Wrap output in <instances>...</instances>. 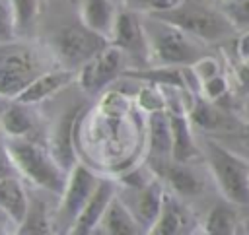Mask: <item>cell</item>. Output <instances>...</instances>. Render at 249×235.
<instances>
[{
	"mask_svg": "<svg viewBox=\"0 0 249 235\" xmlns=\"http://www.w3.org/2000/svg\"><path fill=\"white\" fill-rule=\"evenodd\" d=\"M35 105L10 99L0 111V130L4 136H31L37 128Z\"/></svg>",
	"mask_w": 249,
	"mask_h": 235,
	"instance_id": "obj_20",
	"label": "cell"
},
{
	"mask_svg": "<svg viewBox=\"0 0 249 235\" xmlns=\"http://www.w3.org/2000/svg\"><path fill=\"white\" fill-rule=\"evenodd\" d=\"M235 56L237 60L249 58V27L241 31V35L235 39Z\"/></svg>",
	"mask_w": 249,
	"mask_h": 235,
	"instance_id": "obj_33",
	"label": "cell"
},
{
	"mask_svg": "<svg viewBox=\"0 0 249 235\" xmlns=\"http://www.w3.org/2000/svg\"><path fill=\"white\" fill-rule=\"evenodd\" d=\"M202 231L210 235H233L239 231V219L231 206L216 204L204 218Z\"/></svg>",
	"mask_w": 249,
	"mask_h": 235,
	"instance_id": "obj_24",
	"label": "cell"
},
{
	"mask_svg": "<svg viewBox=\"0 0 249 235\" xmlns=\"http://www.w3.org/2000/svg\"><path fill=\"white\" fill-rule=\"evenodd\" d=\"M95 233H103V235H138V233H146V231L136 221V218L126 208V204L119 198V194H115V198L109 202L105 214L101 216V219L95 227Z\"/></svg>",
	"mask_w": 249,
	"mask_h": 235,
	"instance_id": "obj_19",
	"label": "cell"
},
{
	"mask_svg": "<svg viewBox=\"0 0 249 235\" xmlns=\"http://www.w3.org/2000/svg\"><path fill=\"white\" fill-rule=\"evenodd\" d=\"M216 140H220V142H233V151H239V150H243L245 153H249V120L247 122H239L233 130H230V132H222V134H218V138ZM231 150V148H230Z\"/></svg>",
	"mask_w": 249,
	"mask_h": 235,
	"instance_id": "obj_28",
	"label": "cell"
},
{
	"mask_svg": "<svg viewBox=\"0 0 249 235\" xmlns=\"http://www.w3.org/2000/svg\"><path fill=\"white\" fill-rule=\"evenodd\" d=\"M171 157V126L169 115L160 109L152 111L148 118V165H160Z\"/></svg>",
	"mask_w": 249,
	"mask_h": 235,
	"instance_id": "obj_16",
	"label": "cell"
},
{
	"mask_svg": "<svg viewBox=\"0 0 249 235\" xmlns=\"http://www.w3.org/2000/svg\"><path fill=\"white\" fill-rule=\"evenodd\" d=\"M99 179L101 177L97 173H93L88 165L82 163H76L68 171V181L60 194L58 208L54 212V227H64V231H70L86 202L93 194Z\"/></svg>",
	"mask_w": 249,
	"mask_h": 235,
	"instance_id": "obj_7",
	"label": "cell"
},
{
	"mask_svg": "<svg viewBox=\"0 0 249 235\" xmlns=\"http://www.w3.org/2000/svg\"><path fill=\"white\" fill-rule=\"evenodd\" d=\"M177 2L179 0H121V4L126 10H132L138 14H154V12L175 6Z\"/></svg>",
	"mask_w": 249,
	"mask_h": 235,
	"instance_id": "obj_30",
	"label": "cell"
},
{
	"mask_svg": "<svg viewBox=\"0 0 249 235\" xmlns=\"http://www.w3.org/2000/svg\"><path fill=\"white\" fill-rule=\"evenodd\" d=\"M76 74L74 70H68L64 66L60 68H51L47 72H43L41 76H37L18 97L16 101H21V103H29V105H39L43 101H47L49 97H53L54 93L62 91L64 87H68L74 80H76Z\"/></svg>",
	"mask_w": 249,
	"mask_h": 235,
	"instance_id": "obj_15",
	"label": "cell"
},
{
	"mask_svg": "<svg viewBox=\"0 0 249 235\" xmlns=\"http://www.w3.org/2000/svg\"><path fill=\"white\" fill-rule=\"evenodd\" d=\"M152 173L163 181L171 190L173 194L181 196V198H193V196H198L204 188V183L200 181V177L189 167V163H181V161H175V159H167L160 165H154L150 167Z\"/></svg>",
	"mask_w": 249,
	"mask_h": 235,
	"instance_id": "obj_14",
	"label": "cell"
},
{
	"mask_svg": "<svg viewBox=\"0 0 249 235\" xmlns=\"http://www.w3.org/2000/svg\"><path fill=\"white\" fill-rule=\"evenodd\" d=\"M16 229H18V225L10 219L8 214H4V212L0 210V233H12V231H16Z\"/></svg>",
	"mask_w": 249,
	"mask_h": 235,
	"instance_id": "obj_34",
	"label": "cell"
},
{
	"mask_svg": "<svg viewBox=\"0 0 249 235\" xmlns=\"http://www.w3.org/2000/svg\"><path fill=\"white\" fill-rule=\"evenodd\" d=\"M163 194H165V188H163L161 181L158 177H154L140 186H126V196L123 198L119 194V198L126 204V208L132 212L136 221L148 233L160 216Z\"/></svg>",
	"mask_w": 249,
	"mask_h": 235,
	"instance_id": "obj_10",
	"label": "cell"
},
{
	"mask_svg": "<svg viewBox=\"0 0 249 235\" xmlns=\"http://www.w3.org/2000/svg\"><path fill=\"white\" fill-rule=\"evenodd\" d=\"M109 43L115 45L124 54L126 60L138 66L150 64V49H148L144 23H142V14L126 10V8L119 12Z\"/></svg>",
	"mask_w": 249,
	"mask_h": 235,
	"instance_id": "obj_8",
	"label": "cell"
},
{
	"mask_svg": "<svg viewBox=\"0 0 249 235\" xmlns=\"http://www.w3.org/2000/svg\"><path fill=\"white\" fill-rule=\"evenodd\" d=\"M167 115L171 126V157L181 163H191L202 157V151L195 142L189 117L183 111H169Z\"/></svg>",
	"mask_w": 249,
	"mask_h": 235,
	"instance_id": "obj_17",
	"label": "cell"
},
{
	"mask_svg": "<svg viewBox=\"0 0 249 235\" xmlns=\"http://www.w3.org/2000/svg\"><path fill=\"white\" fill-rule=\"evenodd\" d=\"M202 157L226 202L249 206V161L214 138L204 140Z\"/></svg>",
	"mask_w": 249,
	"mask_h": 235,
	"instance_id": "obj_5",
	"label": "cell"
},
{
	"mask_svg": "<svg viewBox=\"0 0 249 235\" xmlns=\"http://www.w3.org/2000/svg\"><path fill=\"white\" fill-rule=\"evenodd\" d=\"M195 227H196L195 216L183 204L181 196L165 192L160 216L148 233H152V235H185V233H193Z\"/></svg>",
	"mask_w": 249,
	"mask_h": 235,
	"instance_id": "obj_11",
	"label": "cell"
},
{
	"mask_svg": "<svg viewBox=\"0 0 249 235\" xmlns=\"http://www.w3.org/2000/svg\"><path fill=\"white\" fill-rule=\"evenodd\" d=\"M158 16L202 43H218L233 37L235 25L230 21L222 6H214L208 0H179L175 6L154 12Z\"/></svg>",
	"mask_w": 249,
	"mask_h": 235,
	"instance_id": "obj_4",
	"label": "cell"
},
{
	"mask_svg": "<svg viewBox=\"0 0 249 235\" xmlns=\"http://www.w3.org/2000/svg\"><path fill=\"white\" fill-rule=\"evenodd\" d=\"M14 14H16V25H18V35L25 33L33 27V23L39 17L41 12V0H10Z\"/></svg>",
	"mask_w": 249,
	"mask_h": 235,
	"instance_id": "obj_25",
	"label": "cell"
},
{
	"mask_svg": "<svg viewBox=\"0 0 249 235\" xmlns=\"http://www.w3.org/2000/svg\"><path fill=\"white\" fill-rule=\"evenodd\" d=\"M245 117L249 120V95H247V101H245Z\"/></svg>",
	"mask_w": 249,
	"mask_h": 235,
	"instance_id": "obj_35",
	"label": "cell"
},
{
	"mask_svg": "<svg viewBox=\"0 0 249 235\" xmlns=\"http://www.w3.org/2000/svg\"><path fill=\"white\" fill-rule=\"evenodd\" d=\"M142 23L150 49V64L191 66L204 56V43L177 25L152 14H142Z\"/></svg>",
	"mask_w": 249,
	"mask_h": 235,
	"instance_id": "obj_3",
	"label": "cell"
},
{
	"mask_svg": "<svg viewBox=\"0 0 249 235\" xmlns=\"http://www.w3.org/2000/svg\"><path fill=\"white\" fill-rule=\"evenodd\" d=\"M117 194V183L111 181V179H99L93 194L89 196V200L86 202L84 210L80 212V216L76 218L74 225L70 227L68 233H74V235H89V233H95V227L101 219V216L105 214L109 202L115 198Z\"/></svg>",
	"mask_w": 249,
	"mask_h": 235,
	"instance_id": "obj_12",
	"label": "cell"
},
{
	"mask_svg": "<svg viewBox=\"0 0 249 235\" xmlns=\"http://www.w3.org/2000/svg\"><path fill=\"white\" fill-rule=\"evenodd\" d=\"M228 93H230V84H228V78L222 72L216 74L214 78L202 82V85H200V95L210 99V101H220Z\"/></svg>",
	"mask_w": 249,
	"mask_h": 235,
	"instance_id": "obj_27",
	"label": "cell"
},
{
	"mask_svg": "<svg viewBox=\"0 0 249 235\" xmlns=\"http://www.w3.org/2000/svg\"><path fill=\"white\" fill-rule=\"evenodd\" d=\"M4 144L12 155L18 175L25 183L53 196L62 194L68 171L54 159L47 146L39 144L31 136H4Z\"/></svg>",
	"mask_w": 249,
	"mask_h": 235,
	"instance_id": "obj_2",
	"label": "cell"
},
{
	"mask_svg": "<svg viewBox=\"0 0 249 235\" xmlns=\"http://www.w3.org/2000/svg\"><path fill=\"white\" fill-rule=\"evenodd\" d=\"M189 120L206 132H218V134L230 132L239 124L231 118V115H228V111L224 107H220L218 103H214L206 97H198L193 103V107L189 111Z\"/></svg>",
	"mask_w": 249,
	"mask_h": 235,
	"instance_id": "obj_18",
	"label": "cell"
},
{
	"mask_svg": "<svg viewBox=\"0 0 249 235\" xmlns=\"http://www.w3.org/2000/svg\"><path fill=\"white\" fill-rule=\"evenodd\" d=\"M117 14V2L113 0H80V21L107 39L113 33Z\"/></svg>",
	"mask_w": 249,
	"mask_h": 235,
	"instance_id": "obj_22",
	"label": "cell"
},
{
	"mask_svg": "<svg viewBox=\"0 0 249 235\" xmlns=\"http://www.w3.org/2000/svg\"><path fill=\"white\" fill-rule=\"evenodd\" d=\"M193 66V70H195V74H196V78L200 80V85H202V82H206V80H210V78H214L216 74H220V64H218V60L216 58H212V56H200L195 64H191Z\"/></svg>",
	"mask_w": 249,
	"mask_h": 235,
	"instance_id": "obj_31",
	"label": "cell"
},
{
	"mask_svg": "<svg viewBox=\"0 0 249 235\" xmlns=\"http://www.w3.org/2000/svg\"><path fill=\"white\" fill-rule=\"evenodd\" d=\"M18 37L16 14L10 0H0V43L12 41Z\"/></svg>",
	"mask_w": 249,
	"mask_h": 235,
	"instance_id": "obj_26",
	"label": "cell"
},
{
	"mask_svg": "<svg viewBox=\"0 0 249 235\" xmlns=\"http://www.w3.org/2000/svg\"><path fill=\"white\" fill-rule=\"evenodd\" d=\"M113 2H117V4H121V0H113Z\"/></svg>",
	"mask_w": 249,
	"mask_h": 235,
	"instance_id": "obj_37",
	"label": "cell"
},
{
	"mask_svg": "<svg viewBox=\"0 0 249 235\" xmlns=\"http://www.w3.org/2000/svg\"><path fill=\"white\" fill-rule=\"evenodd\" d=\"M109 45V39L91 31L82 21L62 27L51 43V50L56 62L68 70L78 72L89 58Z\"/></svg>",
	"mask_w": 249,
	"mask_h": 235,
	"instance_id": "obj_6",
	"label": "cell"
},
{
	"mask_svg": "<svg viewBox=\"0 0 249 235\" xmlns=\"http://www.w3.org/2000/svg\"><path fill=\"white\" fill-rule=\"evenodd\" d=\"M124 54L115 47V45H107L103 50H99L93 58H89L76 74V82L80 84V87L89 93V95H97L99 91H103L111 82L117 80V76H121L124 70Z\"/></svg>",
	"mask_w": 249,
	"mask_h": 235,
	"instance_id": "obj_9",
	"label": "cell"
},
{
	"mask_svg": "<svg viewBox=\"0 0 249 235\" xmlns=\"http://www.w3.org/2000/svg\"><path fill=\"white\" fill-rule=\"evenodd\" d=\"M29 192L25 181L19 175H8L0 179V210L10 216V219L19 225L27 214Z\"/></svg>",
	"mask_w": 249,
	"mask_h": 235,
	"instance_id": "obj_21",
	"label": "cell"
},
{
	"mask_svg": "<svg viewBox=\"0 0 249 235\" xmlns=\"http://www.w3.org/2000/svg\"><path fill=\"white\" fill-rule=\"evenodd\" d=\"M222 10L230 17V21L235 25V29H247L249 27V0L222 4Z\"/></svg>",
	"mask_w": 249,
	"mask_h": 235,
	"instance_id": "obj_29",
	"label": "cell"
},
{
	"mask_svg": "<svg viewBox=\"0 0 249 235\" xmlns=\"http://www.w3.org/2000/svg\"><path fill=\"white\" fill-rule=\"evenodd\" d=\"M231 2H239V0H222V4H231Z\"/></svg>",
	"mask_w": 249,
	"mask_h": 235,
	"instance_id": "obj_36",
	"label": "cell"
},
{
	"mask_svg": "<svg viewBox=\"0 0 249 235\" xmlns=\"http://www.w3.org/2000/svg\"><path fill=\"white\" fill-rule=\"evenodd\" d=\"M54 231V212H49V206L43 198L29 196V206L23 221L18 225L16 233H53Z\"/></svg>",
	"mask_w": 249,
	"mask_h": 235,
	"instance_id": "obj_23",
	"label": "cell"
},
{
	"mask_svg": "<svg viewBox=\"0 0 249 235\" xmlns=\"http://www.w3.org/2000/svg\"><path fill=\"white\" fill-rule=\"evenodd\" d=\"M82 115V109L80 107H72L68 111H64L56 124L53 126L51 130V138H49V150L51 153L54 155V159L66 169L70 171L74 165H76V153H74V126H76V120L80 118Z\"/></svg>",
	"mask_w": 249,
	"mask_h": 235,
	"instance_id": "obj_13",
	"label": "cell"
},
{
	"mask_svg": "<svg viewBox=\"0 0 249 235\" xmlns=\"http://www.w3.org/2000/svg\"><path fill=\"white\" fill-rule=\"evenodd\" d=\"M8 175H18L16 171V165L12 161V155L4 144V140L0 142V179L2 177H8Z\"/></svg>",
	"mask_w": 249,
	"mask_h": 235,
	"instance_id": "obj_32",
	"label": "cell"
},
{
	"mask_svg": "<svg viewBox=\"0 0 249 235\" xmlns=\"http://www.w3.org/2000/svg\"><path fill=\"white\" fill-rule=\"evenodd\" d=\"M54 54L31 41L18 37L0 43V99H16L37 76L54 68Z\"/></svg>",
	"mask_w": 249,
	"mask_h": 235,
	"instance_id": "obj_1",
	"label": "cell"
}]
</instances>
